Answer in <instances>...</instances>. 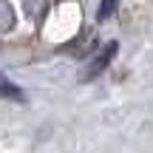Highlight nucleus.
<instances>
[{
  "label": "nucleus",
  "mask_w": 153,
  "mask_h": 153,
  "mask_svg": "<svg viewBox=\"0 0 153 153\" xmlns=\"http://www.w3.org/2000/svg\"><path fill=\"white\" fill-rule=\"evenodd\" d=\"M26 9H28V14L40 17V14H43V9H45V0H26Z\"/></svg>",
  "instance_id": "20e7f679"
},
{
  "label": "nucleus",
  "mask_w": 153,
  "mask_h": 153,
  "mask_svg": "<svg viewBox=\"0 0 153 153\" xmlns=\"http://www.w3.org/2000/svg\"><path fill=\"white\" fill-rule=\"evenodd\" d=\"M0 97H9V99H23V94H20V88H17V85H11V82L6 79L3 74H0Z\"/></svg>",
  "instance_id": "f03ea898"
},
{
  "label": "nucleus",
  "mask_w": 153,
  "mask_h": 153,
  "mask_svg": "<svg viewBox=\"0 0 153 153\" xmlns=\"http://www.w3.org/2000/svg\"><path fill=\"white\" fill-rule=\"evenodd\" d=\"M116 3H119V0H102V3H99V11H97V17H99V20H108V17L116 11Z\"/></svg>",
  "instance_id": "7ed1b4c3"
},
{
  "label": "nucleus",
  "mask_w": 153,
  "mask_h": 153,
  "mask_svg": "<svg viewBox=\"0 0 153 153\" xmlns=\"http://www.w3.org/2000/svg\"><path fill=\"white\" fill-rule=\"evenodd\" d=\"M114 57H116V43H105L102 51H99V54L88 62V68H85V74H82V79L88 82V79H94V76H99L105 68H108V62L114 60Z\"/></svg>",
  "instance_id": "f257e3e1"
}]
</instances>
